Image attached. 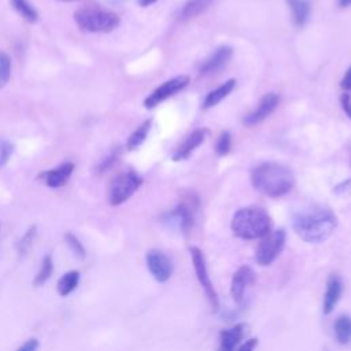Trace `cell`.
<instances>
[{
	"label": "cell",
	"instance_id": "8",
	"mask_svg": "<svg viewBox=\"0 0 351 351\" xmlns=\"http://www.w3.org/2000/svg\"><path fill=\"white\" fill-rule=\"evenodd\" d=\"M189 84V78L186 75H177L171 80L165 81L162 85H159L145 100H144V106L147 108H154L158 104H160L162 101H165L166 99H169L170 96L176 95L177 92L182 90L186 85Z\"/></svg>",
	"mask_w": 351,
	"mask_h": 351
},
{
	"label": "cell",
	"instance_id": "29",
	"mask_svg": "<svg viewBox=\"0 0 351 351\" xmlns=\"http://www.w3.org/2000/svg\"><path fill=\"white\" fill-rule=\"evenodd\" d=\"M230 145H232V136L229 132H222L217 140L215 144V152L219 156H225L229 151H230Z\"/></svg>",
	"mask_w": 351,
	"mask_h": 351
},
{
	"label": "cell",
	"instance_id": "37",
	"mask_svg": "<svg viewBox=\"0 0 351 351\" xmlns=\"http://www.w3.org/2000/svg\"><path fill=\"white\" fill-rule=\"evenodd\" d=\"M339 4L340 7H348L351 5V0H339Z\"/></svg>",
	"mask_w": 351,
	"mask_h": 351
},
{
	"label": "cell",
	"instance_id": "38",
	"mask_svg": "<svg viewBox=\"0 0 351 351\" xmlns=\"http://www.w3.org/2000/svg\"><path fill=\"white\" fill-rule=\"evenodd\" d=\"M60 1H77V0H60Z\"/></svg>",
	"mask_w": 351,
	"mask_h": 351
},
{
	"label": "cell",
	"instance_id": "6",
	"mask_svg": "<svg viewBox=\"0 0 351 351\" xmlns=\"http://www.w3.org/2000/svg\"><path fill=\"white\" fill-rule=\"evenodd\" d=\"M287 241V233L284 229H277L274 232H269L262 241L258 244L255 250V262L259 266L271 265L277 256L282 252Z\"/></svg>",
	"mask_w": 351,
	"mask_h": 351
},
{
	"label": "cell",
	"instance_id": "36",
	"mask_svg": "<svg viewBox=\"0 0 351 351\" xmlns=\"http://www.w3.org/2000/svg\"><path fill=\"white\" fill-rule=\"evenodd\" d=\"M156 0H140V4L143 5V7H148V5H151L152 3H155Z\"/></svg>",
	"mask_w": 351,
	"mask_h": 351
},
{
	"label": "cell",
	"instance_id": "11",
	"mask_svg": "<svg viewBox=\"0 0 351 351\" xmlns=\"http://www.w3.org/2000/svg\"><path fill=\"white\" fill-rule=\"evenodd\" d=\"M278 100H280V99H278V95H277V93H274V92L266 93V95L261 99L258 107H256L252 112H250V114H247V115L244 117L243 123H244L245 126H254V125L262 122L265 118H267V117L276 110V107H277V104H278Z\"/></svg>",
	"mask_w": 351,
	"mask_h": 351
},
{
	"label": "cell",
	"instance_id": "5",
	"mask_svg": "<svg viewBox=\"0 0 351 351\" xmlns=\"http://www.w3.org/2000/svg\"><path fill=\"white\" fill-rule=\"evenodd\" d=\"M143 184L140 176L134 171H123L114 177L108 188V203L111 206H119L125 203Z\"/></svg>",
	"mask_w": 351,
	"mask_h": 351
},
{
	"label": "cell",
	"instance_id": "10",
	"mask_svg": "<svg viewBox=\"0 0 351 351\" xmlns=\"http://www.w3.org/2000/svg\"><path fill=\"white\" fill-rule=\"evenodd\" d=\"M256 281V274L252 270V267L250 266H240L233 277H232V282H230V295L232 299L236 303H241L244 299V293H245V288L252 285Z\"/></svg>",
	"mask_w": 351,
	"mask_h": 351
},
{
	"label": "cell",
	"instance_id": "13",
	"mask_svg": "<svg viewBox=\"0 0 351 351\" xmlns=\"http://www.w3.org/2000/svg\"><path fill=\"white\" fill-rule=\"evenodd\" d=\"M341 293H343L341 280L337 276L330 274L326 281V289H325L324 300H322V313L325 315H329L335 310L337 302L340 300Z\"/></svg>",
	"mask_w": 351,
	"mask_h": 351
},
{
	"label": "cell",
	"instance_id": "3",
	"mask_svg": "<svg viewBox=\"0 0 351 351\" xmlns=\"http://www.w3.org/2000/svg\"><path fill=\"white\" fill-rule=\"evenodd\" d=\"M270 226L269 214L256 206L243 207L236 211L230 223L234 236L243 240L262 239L270 232Z\"/></svg>",
	"mask_w": 351,
	"mask_h": 351
},
{
	"label": "cell",
	"instance_id": "15",
	"mask_svg": "<svg viewBox=\"0 0 351 351\" xmlns=\"http://www.w3.org/2000/svg\"><path fill=\"white\" fill-rule=\"evenodd\" d=\"M232 48L230 47H219L217 48L200 66L199 71L200 74H213L217 73L218 70H221L232 58Z\"/></svg>",
	"mask_w": 351,
	"mask_h": 351
},
{
	"label": "cell",
	"instance_id": "16",
	"mask_svg": "<svg viewBox=\"0 0 351 351\" xmlns=\"http://www.w3.org/2000/svg\"><path fill=\"white\" fill-rule=\"evenodd\" d=\"M245 333L244 324H236L228 329L219 332V347L218 351H236Z\"/></svg>",
	"mask_w": 351,
	"mask_h": 351
},
{
	"label": "cell",
	"instance_id": "21",
	"mask_svg": "<svg viewBox=\"0 0 351 351\" xmlns=\"http://www.w3.org/2000/svg\"><path fill=\"white\" fill-rule=\"evenodd\" d=\"M335 336L339 344H348L351 341V317L340 315L333 324Z\"/></svg>",
	"mask_w": 351,
	"mask_h": 351
},
{
	"label": "cell",
	"instance_id": "26",
	"mask_svg": "<svg viewBox=\"0 0 351 351\" xmlns=\"http://www.w3.org/2000/svg\"><path fill=\"white\" fill-rule=\"evenodd\" d=\"M36 234H37V228L36 226H30L26 230V233L21 237V240L16 244V251H18L19 255H25V254L29 252V250L32 248V245L34 243Z\"/></svg>",
	"mask_w": 351,
	"mask_h": 351
},
{
	"label": "cell",
	"instance_id": "12",
	"mask_svg": "<svg viewBox=\"0 0 351 351\" xmlns=\"http://www.w3.org/2000/svg\"><path fill=\"white\" fill-rule=\"evenodd\" d=\"M196 208H197V200L193 197H189L178 203V206L170 213V217L177 222V225L184 233L189 232V229L193 226Z\"/></svg>",
	"mask_w": 351,
	"mask_h": 351
},
{
	"label": "cell",
	"instance_id": "22",
	"mask_svg": "<svg viewBox=\"0 0 351 351\" xmlns=\"http://www.w3.org/2000/svg\"><path fill=\"white\" fill-rule=\"evenodd\" d=\"M213 0H188L180 11V19L186 21L200 15L203 11L208 8Z\"/></svg>",
	"mask_w": 351,
	"mask_h": 351
},
{
	"label": "cell",
	"instance_id": "33",
	"mask_svg": "<svg viewBox=\"0 0 351 351\" xmlns=\"http://www.w3.org/2000/svg\"><path fill=\"white\" fill-rule=\"evenodd\" d=\"M340 86L344 92H347V93L351 92V66L347 69L346 74L343 75V78L340 81Z\"/></svg>",
	"mask_w": 351,
	"mask_h": 351
},
{
	"label": "cell",
	"instance_id": "25",
	"mask_svg": "<svg viewBox=\"0 0 351 351\" xmlns=\"http://www.w3.org/2000/svg\"><path fill=\"white\" fill-rule=\"evenodd\" d=\"M149 128H151V121L147 119L144 121L128 138V149H136L137 147L141 145V143L145 140L148 132H149Z\"/></svg>",
	"mask_w": 351,
	"mask_h": 351
},
{
	"label": "cell",
	"instance_id": "20",
	"mask_svg": "<svg viewBox=\"0 0 351 351\" xmlns=\"http://www.w3.org/2000/svg\"><path fill=\"white\" fill-rule=\"evenodd\" d=\"M289 8L292 10V18L296 26H303L310 16V3L308 0H287Z\"/></svg>",
	"mask_w": 351,
	"mask_h": 351
},
{
	"label": "cell",
	"instance_id": "7",
	"mask_svg": "<svg viewBox=\"0 0 351 351\" xmlns=\"http://www.w3.org/2000/svg\"><path fill=\"white\" fill-rule=\"evenodd\" d=\"M189 252H191V259H192V265H193V269H195L196 278H197L200 287L203 288V291L206 293V298H207V300L211 306V310L214 313H217L219 310V298H218L217 291H215V288H214V285L210 280L204 254L197 247H189Z\"/></svg>",
	"mask_w": 351,
	"mask_h": 351
},
{
	"label": "cell",
	"instance_id": "34",
	"mask_svg": "<svg viewBox=\"0 0 351 351\" xmlns=\"http://www.w3.org/2000/svg\"><path fill=\"white\" fill-rule=\"evenodd\" d=\"M256 346H258V339L251 337V339L245 340V341L237 348V351H254Z\"/></svg>",
	"mask_w": 351,
	"mask_h": 351
},
{
	"label": "cell",
	"instance_id": "1",
	"mask_svg": "<svg viewBox=\"0 0 351 351\" xmlns=\"http://www.w3.org/2000/svg\"><path fill=\"white\" fill-rule=\"evenodd\" d=\"M295 233L306 243L318 244L325 241L336 229L337 218L326 207L313 206L293 217Z\"/></svg>",
	"mask_w": 351,
	"mask_h": 351
},
{
	"label": "cell",
	"instance_id": "23",
	"mask_svg": "<svg viewBox=\"0 0 351 351\" xmlns=\"http://www.w3.org/2000/svg\"><path fill=\"white\" fill-rule=\"evenodd\" d=\"M11 4L15 11L29 23H36L38 21L37 10L27 0H11Z\"/></svg>",
	"mask_w": 351,
	"mask_h": 351
},
{
	"label": "cell",
	"instance_id": "24",
	"mask_svg": "<svg viewBox=\"0 0 351 351\" xmlns=\"http://www.w3.org/2000/svg\"><path fill=\"white\" fill-rule=\"evenodd\" d=\"M52 273H53V259L51 255H45L41 262V266L33 280V285L34 287L44 285L51 278Z\"/></svg>",
	"mask_w": 351,
	"mask_h": 351
},
{
	"label": "cell",
	"instance_id": "32",
	"mask_svg": "<svg viewBox=\"0 0 351 351\" xmlns=\"http://www.w3.org/2000/svg\"><path fill=\"white\" fill-rule=\"evenodd\" d=\"M38 346H40V343H38V340L37 339H34V337H32V339H29V340H26L16 351H37V348H38Z\"/></svg>",
	"mask_w": 351,
	"mask_h": 351
},
{
	"label": "cell",
	"instance_id": "17",
	"mask_svg": "<svg viewBox=\"0 0 351 351\" xmlns=\"http://www.w3.org/2000/svg\"><path fill=\"white\" fill-rule=\"evenodd\" d=\"M206 134H207L206 129H196L191 134H188L184 143L173 154V160L186 159L204 141Z\"/></svg>",
	"mask_w": 351,
	"mask_h": 351
},
{
	"label": "cell",
	"instance_id": "35",
	"mask_svg": "<svg viewBox=\"0 0 351 351\" xmlns=\"http://www.w3.org/2000/svg\"><path fill=\"white\" fill-rule=\"evenodd\" d=\"M117 160V152H112V154H110V156H107L103 162H101V165H100V170L99 171H106V169H108V166H111L114 162Z\"/></svg>",
	"mask_w": 351,
	"mask_h": 351
},
{
	"label": "cell",
	"instance_id": "2",
	"mask_svg": "<svg viewBox=\"0 0 351 351\" xmlns=\"http://www.w3.org/2000/svg\"><path fill=\"white\" fill-rule=\"evenodd\" d=\"M251 182L258 192L269 197H280L292 189L295 178L287 166L265 162L252 170Z\"/></svg>",
	"mask_w": 351,
	"mask_h": 351
},
{
	"label": "cell",
	"instance_id": "9",
	"mask_svg": "<svg viewBox=\"0 0 351 351\" xmlns=\"http://www.w3.org/2000/svg\"><path fill=\"white\" fill-rule=\"evenodd\" d=\"M145 263L148 271L158 282H166L173 274V263L167 255L162 251L151 250L145 255Z\"/></svg>",
	"mask_w": 351,
	"mask_h": 351
},
{
	"label": "cell",
	"instance_id": "18",
	"mask_svg": "<svg viewBox=\"0 0 351 351\" xmlns=\"http://www.w3.org/2000/svg\"><path fill=\"white\" fill-rule=\"evenodd\" d=\"M234 86H236V80L230 78L225 81L222 85H219L217 89L208 92V95L203 101V108H210L217 106L222 99H225L234 89Z\"/></svg>",
	"mask_w": 351,
	"mask_h": 351
},
{
	"label": "cell",
	"instance_id": "19",
	"mask_svg": "<svg viewBox=\"0 0 351 351\" xmlns=\"http://www.w3.org/2000/svg\"><path fill=\"white\" fill-rule=\"evenodd\" d=\"M80 278H81V274H80L78 270H69V271H66L58 280V284H56L58 293L60 296H69L78 287Z\"/></svg>",
	"mask_w": 351,
	"mask_h": 351
},
{
	"label": "cell",
	"instance_id": "28",
	"mask_svg": "<svg viewBox=\"0 0 351 351\" xmlns=\"http://www.w3.org/2000/svg\"><path fill=\"white\" fill-rule=\"evenodd\" d=\"M64 240H66L67 245L70 247V250L73 251V254H74L78 259H85L86 251H85L82 243L78 240L77 236H74L73 233H66V234H64Z\"/></svg>",
	"mask_w": 351,
	"mask_h": 351
},
{
	"label": "cell",
	"instance_id": "27",
	"mask_svg": "<svg viewBox=\"0 0 351 351\" xmlns=\"http://www.w3.org/2000/svg\"><path fill=\"white\" fill-rule=\"evenodd\" d=\"M11 77V59L5 52H0V89L7 85Z\"/></svg>",
	"mask_w": 351,
	"mask_h": 351
},
{
	"label": "cell",
	"instance_id": "14",
	"mask_svg": "<svg viewBox=\"0 0 351 351\" xmlns=\"http://www.w3.org/2000/svg\"><path fill=\"white\" fill-rule=\"evenodd\" d=\"M73 170H74V165L70 162H66V163L59 165L55 169H49L47 171L40 173V178L49 188H60L69 181Z\"/></svg>",
	"mask_w": 351,
	"mask_h": 351
},
{
	"label": "cell",
	"instance_id": "30",
	"mask_svg": "<svg viewBox=\"0 0 351 351\" xmlns=\"http://www.w3.org/2000/svg\"><path fill=\"white\" fill-rule=\"evenodd\" d=\"M12 152V147L7 141H0V167L4 166Z\"/></svg>",
	"mask_w": 351,
	"mask_h": 351
},
{
	"label": "cell",
	"instance_id": "4",
	"mask_svg": "<svg viewBox=\"0 0 351 351\" xmlns=\"http://www.w3.org/2000/svg\"><path fill=\"white\" fill-rule=\"evenodd\" d=\"M74 19L78 27L88 33H108L119 25V16L115 12L96 7L80 8Z\"/></svg>",
	"mask_w": 351,
	"mask_h": 351
},
{
	"label": "cell",
	"instance_id": "31",
	"mask_svg": "<svg viewBox=\"0 0 351 351\" xmlns=\"http://www.w3.org/2000/svg\"><path fill=\"white\" fill-rule=\"evenodd\" d=\"M340 103H341V107H343L346 115L351 118V95L344 92L340 97Z\"/></svg>",
	"mask_w": 351,
	"mask_h": 351
}]
</instances>
